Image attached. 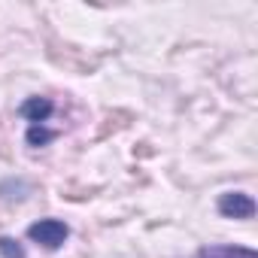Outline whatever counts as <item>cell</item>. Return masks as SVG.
<instances>
[{
	"mask_svg": "<svg viewBox=\"0 0 258 258\" xmlns=\"http://www.w3.org/2000/svg\"><path fill=\"white\" fill-rule=\"evenodd\" d=\"M198 258H258L249 246H204Z\"/></svg>",
	"mask_w": 258,
	"mask_h": 258,
	"instance_id": "4",
	"label": "cell"
},
{
	"mask_svg": "<svg viewBox=\"0 0 258 258\" xmlns=\"http://www.w3.org/2000/svg\"><path fill=\"white\" fill-rule=\"evenodd\" d=\"M52 109H55V103H52L49 97H28L19 112H22L31 124H43V121L52 115Z\"/></svg>",
	"mask_w": 258,
	"mask_h": 258,
	"instance_id": "3",
	"label": "cell"
},
{
	"mask_svg": "<svg viewBox=\"0 0 258 258\" xmlns=\"http://www.w3.org/2000/svg\"><path fill=\"white\" fill-rule=\"evenodd\" d=\"M28 237L34 243H40L43 249H61L70 237V225L61 219H40L28 228Z\"/></svg>",
	"mask_w": 258,
	"mask_h": 258,
	"instance_id": "1",
	"label": "cell"
},
{
	"mask_svg": "<svg viewBox=\"0 0 258 258\" xmlns=\"http://www.w3.org/2000/svg\"><path fill=\"white\" fill-rule=\"evenodd\" d=\"M219 213L228 219H252L255 216V201L243 191H225L219 198Z\"/></svg>",
	"mask_w": 258,
	"mask_h": 258,
	"instance_id": "2",
	"label": "cell"
},
{
	"mask_svg": "<svg viewBox=\"0 0 258 258\" xmlns=\"http://www.w3.org/2000/svg\"><path fill=\"white\" fill-rule=\"evenodd\" d=\"M55 137H58V134L49 131V127H43V124H31V127H28V134H25L28 146H46V143H52Z\"/></svg>",
	"mask_w": 258,
	"mask_h": 258,
	"instance_id": "5",
	"label": "cell"
},
{
	"mask_svg": "<svg viewBox=\"0 0 258 258\" xmlns=\"http://www.w3.org/2000/svg\"><path fill=\"white\" fill-rule=\"evenodd\" d=\"M0 255L4 258H28L25 246L19 240H13V237H0Z\"/></svg>",
	"mask_w": 258,
	"mask_h": 258,
	"instance_id": "6",
	"label": "cell"
}]
</instances>
